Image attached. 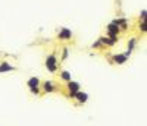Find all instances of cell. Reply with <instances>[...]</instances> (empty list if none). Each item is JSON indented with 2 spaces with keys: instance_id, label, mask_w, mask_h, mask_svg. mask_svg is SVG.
Wrapping results in <instances>:
<instances>
[{
  "instance_id": "obj_1",
  "label": "cell",
  "mask_w": 147,
  "mask_h": 126,
  "mask_svg": "<svg viewBox=\"0 0 147 126\" xmlns=\"http://www.w3.org/2000/svg\"><path fill=\"white\" fill-rule=\"evenodd\" d=\"M46 68L50 72H56L57 70V59H56L55 54L47 56V59H46Z\"/></svg>"
},
{
  "instance_id": "obj_2",
  "label": "cell",
  "mask_w": 147,
  "mask_h": 126,
  "mask_svg": "<svg viewBox=\"0 0 147 126\" xmlns=\"http://www.w3.org/2000/svg\"><path fill=\"white\" fill-rule=\"evenodd\" d=\"M68 91H69V97L74 98V95L80 91V84L78 82H74V81H69L68 82Z\"/></svg>"
},
{
  "instance_id": "obj_3",
  "label": "cell",
  "mask_w": 147,
  "mask_h": 126,
  "mask_svg": "<svg viewBox=\"0 0 147 126\" xmlns=\"http://www.w3.org/2000/svg\"><path fill=\"white\" fill-rule=\"evenodd\" d=\"M71 37H72L71 29H68V28H62V29H60V32H59V38L60 40H69Z\"/></svg>"
},
{
  "instance_id": "obj_4",
  "label": "cell",
  "mask_w": 147,
  "mask_h": 126,
  "mask_svg": "<svg viewBox=\"0 0 147 126\" xmlns=\"http://www.w3.org/2000/svg\"><path fill=\"white\" fill-rule=\"evenodd\" d=\"M74 98H77L78 100V103H85V101H87V100H88V95L87 94H85V92H81V91H78L75 95H74Z\"/></svg>"
},
{
  "instance_id": "obj_5",
  "label": "cell",
  "mask_w": 147,
  "mask_h": 126,
  "mask_svg": "<svg viewBox=\"0 0 147 126\" xmlns=\"http://www.w3.org/2000/svg\"><path fill=\"white\" fill-rule=\"evenodd\" d=\"M43 90H44L46 92H53V91H56V88H55V84H53V82L46 81V82L43 84Z\"/></svg>"
},
{
  "instance_id": "obj_6",
  "label": "cell",
  "mask_w": 147,
  "mask_h": 126,
  "mask_svg": "<svg viewBox=\"0 0 147 126\" xmlns=\"http://www.w3.org/2000/svg\"><path fill=\"white\" fill-rule=\"evenodd\" d=\"M127 59H128L127 54H115V56H113V62L118 63V65H122V63H125Z\"/></svg>"
},
{
  "instance_id": "obj_7",
  "label": "cell",
  "mask_w": 147,
  "mask_h": 126,
  "mask_svg": "<svg viewBox=\"0 0 147 126\" xmlns=\"http://www.w3.org/2000/svg\"><path fill=\"white\" fill-rule=\"evenodd\" d=\"M15 68L12 66V65H9L7 62H3L2 65H0V72H7V70H13Z\"/></svg>"
},
{
  "instance_id": "obj_8",
  "label": "cell",
  "mask_w": 147,
  "mask_h": 126,
  "mask_svg": "<svg viewBox=\"0 0 147 126\" xmlns=\"http://www.w3.org/2000/svg\"><path fill=\"white\" fill-rule=\"evenodd\" d=\"M40 85V81H38V78H30L28 79V86L30 88H37V86H38Z\"/></svg>"
},
{
  "instance_id": "obj_9",
  "label": "cell",
  "mask_w": 147,
  "mask_h": 126,
  "mask_svg": "<svg viewBox=\"0 0 147 126\" xmlns=\"http://www.w3.org/2000/svg\"><path fill=\"white\" fill-rule=\"evenodd\" d=\"M60 76H62V79L66 81V82L71 81V75H69V72H62V75H60Z\"/></svg>"
},
{
  "instance_id": "obj_10",
  "label": "cell",
  "mask_w": 147,
  "mask_h": 126,
  "mask_svg": "<svg viewBox=\"0 0 147 126\" xmlns=\"http://www.w3.org/2000/svg\"><path fill=\"white\" fill-rule=\"evenodd\" d=\"M134 46H136V38H132L129 43H128V52L131 53L132 52V48H134Z\"/></svg>"
},
{
  "instance_id": "obj_11",
  "label": "cell",
  "mask_w": 147,
  "mask_h": 126,
  "mask_svg": "<svg viewBox=\"0 0 147 126\" xmlns=\"http://www.w3.org/2000/svg\"><path fill=\"white\" fill-rule=\"evenodd\" d=\"M30 90H31V92H32V94H35V95H37V94H40L38 86H37V88H30Z\"/></svg>"
},
{
  "instance_id": "obj_12",
  "label": "cell",
  "mask_w": 147,
  "mask_h": 126,
  "mask_svg": "<svg viewBox=\"0 0 147 126\" xmlns=\"http://www.w3.org/2000/svg\"><path fill=\"white\" fill-rule=\"evenodd\" d=\"M144 18H146V10H143V12H141V19L144 21Z\"/></svg>"
},
{
  "instance_id": "obj_13",
  "label": "cell",
  "mask_w": 147,
  "mask_h": 126,
  "mask_svg": "<svg viewBox=\"0 0 147 126\" xmlns=\"http://www.w3.org/2000/svg\"><path fill=\"white\" fill-rule=\"evenodd\" d=\"M66 56H68V50H66V48H65V50H63V59H65V57H66Z\"/></svg>"
}]
</instances>
